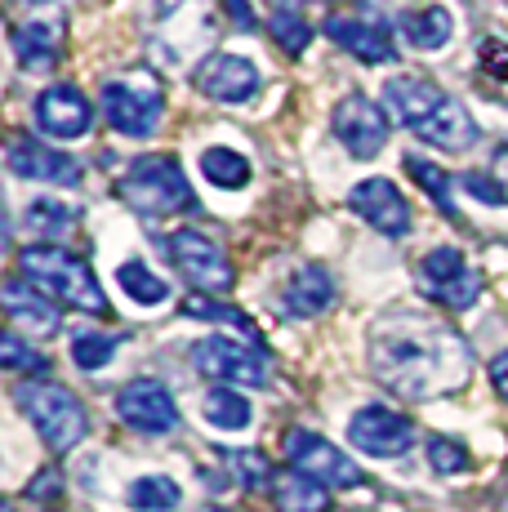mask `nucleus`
I'll list each match as a JSON object with an SVG mask.
<instances>
[{"instance_id": "nucleus-8", "label": "nucleus", "mask_w": 508, "mask_h": 512, "mask_svg": "<svg viewBox=\"0 0 508 512\" xmlns=\"http://www.w3.org/2000/svg\"><path fill=\"white\" fill-rule=\"evenodd\" d=\"M281 450H286L290 468L304 472V477H312V481H321L326 490H344V486H357L361 481V468L353 464V459H348L339 446H330L326 437L308 432V428H290L286 437H281Z\"/></svg>"}, {"instance_id": "nucleus-25", "label": "nucleus", "mask_w": 508, "mask_h": 512, "mask_svg": "<svg viewBox=\"0 0 508 512\" xmlns=\"http://www.w3.org/2000/svg\"><path fill=\"white\" fill-rule=\"evenodd\" d=\"M125 504L134 512H174L183 504V490L170 477H139L130 486V495H125Z\"/></svg>"}, {"instance_id": "nucleus-32", "label": "nucleus", "mask_w": 508, "mask_h": 512, "mask_svg": "<svg viewBox=\"0 0 508 512\" xmlns=\"http://www.w3.org/2000/svg\"><path fill=\"white\" fill-rule=\"evenodd\" d=\"M183 312L197 321H219V326H237V330H250V321L241 317L237 308H228V303H219L214 294H192V299H183Z\"/></svg>"}, {"instance_id": "nucleus-11", "label": "nucleus", "mask_w": 508, "mask_h": 512, "mask_svg": "<svg viewBox=\"0 0 508 512\" xmlns=\"http://www.w3.org/2000/svg\"><path fill=\"white\" fill-rule=\"evenodd\" d=\"M348 441H353L361 455L397 459L415 446V423L406 415H397L393 406H361L357 415L348 419Z\"/></svg>"}, {"instance_id": "nucleus-17", "label": "nucleus", "mask_w": 508, "mask_h": 512, "mask_svg": "<svg viewBox=\"0 0 508 512\" xmlns=\"http://www.w3.org/2000/svg\"><path fill=\"white\" fill-rule=\"evenodd\" d=\"M9 170L18 179H36V183H54V187H76L81 183V165L72 156L54 152V147L36 143V139H14L9 143Z\"/></svg>"}, {"instance_id": "nucleus-30", "label": "nucleus", "mask_w": 508, "mask_h": 512, "mask_svg": "<svg viewBox=\"0 0 508 512\" xmlns=\"http://www.w3.org/2000/svg\"><path fill=\"white\" fill-rule=\"evenodd\" d=\"M112 357H116V339H112V334H99V330L72 334V361L81 370H103V366H112Z\"/></svg>"}, {"instance_id": "nucleus-35", "label": "nucleus", "mask_w": 508, "mask_h": 512, "mask_svg": "<svg viewBox=\"0 0 508 512\" xmlns=\"http://www.w3.org/2000/svg\"><path fill=\"white\" fill-rule=\"evenodd\" d=\"M228 468L237 472L250 490H263L272 481V468L263 464V455H254V450H228Z\"/></svg>"}, {"instance_id": "nucleus-34", "label": "nucleus", "mask_w": 508, "mask_h": 512, "mask_svg": "<svg viewBox=\"0 0 508 512\" xmlns=\"http://www.w3.org/2000/svg\"><path fill=\"white\" fill-rule=\"evenodd\" d=\"M424 455H428V464H433V472H442V477H455V472L468 468V450L451 437H428Z\"/></svg>"}, {"instance_id": "nucleus-15", "label": "nucleus", "mask_w": 508, "mask_h": 512, "mask_svg": "<svg viewBox=\"0 0 508 512\" xmlns=\"http://www.w3.org/2000/svg\"><path fill=\"white\" fill-rule=\"evenodd\" d=\"M36 125L50 139H85L94 125V107L76 85H50L36 98Z\"/></svg>"}, {"instance_id": "nucleus-16", "label": "nucleus", "mask_w": 508, "mask_h": 512, "mask_svg": "<svg viewBox=\"0 0 508 512\" xmlns=\"http://www.w3.org/2000/svg\"><path fill=\"white\" fill-rule=\"evenodd\" d=\"M348 201H353V210L375 232H384V236H406L410 232V205H406V196L393 187V179H366V183H357Z\"/></svg>"}, {"instance_id": "nucleus-38", "label": "nucleus", "mask_w": 508, "mask_h": 512, "mask_svg": "<svg viewBox=\"0 0 508 512\" xmlns=\"http://www.w3.org/2000/svg\"><path fill=\"white\" fill-rule=\"evenodd\" d=\"M58 486H63V481H58V472H41V477H32L27 495H32V499H54Z\"/></svg>"}, {"instance_id": "nucleus-40", "label": "nucleus", "mask_w": 508, "mask_h": 512, "mask_svg": "<svg viewBox=\"0 0 508 512\" xmlns=\"http://www.w3.org/2000/svg\"><path fill=\"white\" fill-rule=\"evenodd\" d=\"M223 5L232 9V18H237L241 32H254V27H259V23H254V9L246 5V0H223Z\"/></svg>"}, {"instance_id": "nucleus-33", "label": "nucleus", "mask_w": 508, "mask_h": 512, "mask_svg": "<svg viewBox=\"0 0 508 512\" xmlns=\"http://www.w3.org/2000/svg\"><path fill=\"white\" fill-rule=\"evenodd\" d=\"M0 366H5V370H32L36 374V370L50 366V361H45L41 352H36L18 330H9L5 339H0Z\"/></svg>"}, {"instance_id": "nucleus-36", "label": "nucleus", "mask_w": 508, "mask_h": 512, "mask_svg": "<svg viewBox=\"0 0 508 512\" xmlns=\"http://www.w3.org/2000/svg\"><path fill=\"white\" fill-rule=\"evenodd\" d=\"M464 192H473L477 201H486V205H504V183H491V179H482V174H464Z\"/></svg>"}, {"instance_id": "nucleus-21", "label": "nucleus", "mask_w": 508, "mask_h": 512, "mask_svg": "<svg viewBox=\"0 0 508 512\" xmlns=\"http://www.w3.org/2000/svg\"><path fill=\"white\" fill-rule=\"evenodd\" d=\"M281 303H286L290 317H321V312L335 303V277H330L326 268H299L295 277H290L286 294H281Z\"/></svg>"}, {"instance_id": "nucleus-3", "label": "nucleus", "mask_w": 508, "mask_h": 512, "mask_svg": "<svg viewBox=\"0 0 508 512\" xmlns=\"http://www.w3.org/2000/svg\"><path fill=\"white\" fill-rule=\"evenodd\" d=\"M18 277H27L41 294H50L54 303H63L72 312H90V317L112 312L103 285L94 281L90 263L76 259L63 245H23L18 250Z\"/></svg>"}, {"instance_id": "nucleus-5", "label": "nucleus", "mask_w": 508, "mask_h": 512, "mask_svg": "<svg viewBox=\"0 0 508 512\" xmlns=\"http://www.w3.org/2000/svg\"><path fill=\"white\" fill-rule=\"evenodd\" d=\"M14 401L32 428L41 432V441L54 450V455H67L72 446H81L85 432H90V415L85 406L63 388V383H18L14 388Z\"/></svg>"}, {"instance_id": "nucleus-37", "label": "nucleus", "mask_w": 508, "mask_h": 512, "mask_svg": "<svg viewBox=\"0 0 508 512\" xmlns=\"http://www.w3.org/2000/svg\"><path fill=\"white\" fill-rule=\"evenodd\" d=\"M482 63L491 76H500V81H508V49L504 45H482Z\"/></svg>"}, {"instance_id": "nucleus-1", "label": "nucleus", "mask_w": 508, "mask_h": 512, "mask_svg": "<svg viewBox=\"0 0 508 512\" xmlns=\"http://www.w3.org/2000/svg\"><path fill=\"white\" fill-rule=\"evenodd\" d=\"M370 361H375V374L388 388L415 401L468 379V348L446 326H433V321L402 317L393 326H384L375 334Z\"/></svg>"}, {"instance_id": "nucleus-24", "label": "nucleus", "mask_w": 508, "mask_h": 512, "mask_svg": "<svg viewBox=\"0 0 508 512\" xmlns=\"http://www.w3.org/2000/svg\"><path fill=\"white\" fill-rule=\"evenodd\" d=\"M277 504L286 512H326L330 508V490L321 481L304 477V472H290L277 481Z\"/></svg>"}, {"instance_id": "nucleus-42", "label": "nucleus", "mask_w": 508, "mask_h": 512, "mask_svg": "<svg viewBox=\"0 0 508 512\" xmlns=\"http://www.w3.org/2000/svg\"><path fill=\"white\" fill-rule=\"evenodd\" d=\"M219 512H223V508H219Z\"/></svg>"}, {"instance_id": "nucleus-14", "label": "nucleus", "mask_w": 508, "mask_h": 512, "mask_svg": "<svg viewBox=\"0 0 508 512\" xmlns=\"http://www.w3.org/2000/svg\"><path fill=\"white\" fill-rule=\"evenodd\" d=\"M197 90L214 103H250L259 94V67L246 54H210L197 67Z\"/></svg>"}, {"instance_id": "nucleus-26", "label": "nucleus", "mask_w": 508, "mask_h": 512, "mask_svg": "<svg viewBox=\"0 0 508 512\" xmlns=\"http://www.w3.org/2000/svg\"><path fill=\"white\" fill-rule=\"evenodd\" d=\"M116 281H121V290L130 294L134 303H143V308H156V303H165V299H170V285H165L161 277H156L152 268H143L139 259L121 263V268H116Z\"/></svg>"}, {"instance_id": "nucleus-19", "label": "nucleus", "mask_w": 508, "mask_h": 512, "mask_svg": "<svg viewBox=\"0 0 508 512\" xmlns=\"http://www.w3.org/2000/svg\"><path fill=\"white\" fill-rule=\"evenodd\" d=\"M321 32L330 36L335 45H344L348 54H357L361 63H393V36H388V27L370 23V18H326L321 23Z\"/></svg>"}, {"instance_id": "nucleus-20", "label": "nucleus", "mask_w": 508, "mask_h": 512, "mask_svg": "<svg viewBox=\"0 0 508 512\" xmlns=\"http://www.w3.org/2000/svg\"><path fill=\"white\" fill-rule=\"evenodd\" d=\"M397 32L410 49L419 54H433V49H446L455 36V14L446 5H410L397 18Z\"/></svg>"}, {"instance_id": "nucleus-29", "label": "nucleus", "mask_w": 508, "mask_h": 512, "mask_svg": "<svg viewBox=\"0 0 508 512\" xmlns=\"http://www.w3.org/2000/svg\"><path fill=\"white\" fill-rule=\"evenodd\" d=\"M406 170H410V179H415V183L424 187L428 196H433L437 205H442V214H455L451 179H446V170H442V165H433V161H424V156H419V152H410V156H406Z\"/></svg>"}, {"instance_id": "nucleus-4", "label": "nucleus", "mask_w": 508, "mask_h": 512, "mask_svg": "<svg viewBox=\"0 0 508 512\" xmlns=\"http://www.w3.org/2000/svg\"><path fill=\"white\" fill-rule=\"evenodd\" d=\"M116 192H121V201L130 205V210L152 214V219H161V214L197 210V192H192V183H188V174H183L179 156H165V152L130 161V170L121 174Z\"/></svg>"}, {"instance_id": "nucleus-27", "label": "nucleus", "mask_w": 508, "mask_h": 512, "mask_svg": "<svg viewBox=\"0 0 508 512\" xmlns=\"http://www.w3.org/2000/svg\"><path fill=\"white\" fill-rule=\"evenodd\" d=\"M201 170L214 187H246L250 183V161L241 152H232V147H205Z\"/></svg>"}, {"instance_id": "nucleus-7", "label": "nucleus", "mask_w": 508, "mask_h": 512, "mask_svg": "<svg viewBox=\"0 0 508 512\" xmlns=\"http://www.w3.org/2000/svg\"><path fill=\"white\" fill-rule=\"evenodd\" d=\"M165 254H170V263L179 268L183 281H192L201 294H228L232 290V263L228 254H223L219 241H210V236L201 232H174L165 236Z\"/></svg>"}, {"instance_id": "nucleus-2", "label": "nucleus", "mask_w": 508, "mask_h": 512, "mask_svg": "<svg viewBox=\"0 0 508 512\" xmlns=\"http://www.w3.org/2000/svg\"><path fill=\"white\" fill-rule=\"evenodd\" d=\"M384 107L397 125L415 130L419 139L442 147V152H464V147L477 143V125L464 112V103H455L451 94L437 90L424 76H388Z\"/></svg>"}, {"instance_id": "nucleus-41", "label": "nucleus", "mask_w": 508, "mask_h": 512, "mask_svg": "<svg viewBox=\"0 0 508 512\" xmlns=\"http://www.w3.org/2000/svg\"><path fill=\"white\" fill-rule=\"evenodd\" d=\"M495 179L508 183V143H504V147H495Z\"/></svg>"}, {"instance_id": "nucleus-10", "label": "nucleus", "mask_w": 508, "mask_h": 512, "mask_svg": "<svg viewBox=\"0 0 508 512\" xmlns=\"http://www.w3.org/2000/svg\"><path fill=\"white\" fill-rule=\"evenodd\" d=\"M192 366H197L205 379L214 383H241V388H263L268 383V361H263L259 348H246L237 339H223V334H210L192 348Z\"/></svg>"}, {"instance_id": "nucleus-31", "label": "nucleus", "mask_w": 508, "mask_h": 512, "mask_svg": "<svg viewBox=\"0 0 508 512\" xmlns=\"http://www.w3.org/2000/svg\"><path fill=\"white\" fill-rule=\"evenodd\" d=\"M268 32H272V41L286 49V54H304L308 41H312V27L299 18V9H272Z\"/></svg>"}, {"instance_id": "nucleus-23", "label": "nucleus", "mask_w": 508, "mask_h": 512, "mask_svg": "<svg viewBox=\"0 0 508 512\" xmlns=\"http://www.w3.org/2000/svg\"><path fill=\"white\" fill-rule=\"evenodd\" d=\"M201 410H205V419H210V428H219V432H241V428H250V419H254L250 401L232 388H210Z\"/></svg>"}, {"instance_id": "nucleus-22", "label": "nucleus", "mask_w": 508, "mask_h": 512, "mask_svg": "<svg viewBox=\"0 0 508 512\" xmlns=\"http://www.w3.org/2000/svg\"><path fill=\"white\" fill-rule=\"evenodd\" d=\"M9 45H14L18 63H23L27 72H50L58 63L63 32H58V23H18L14 32H9Z\"/></svg>"}, {"instance_id": "nucleus-18", "label": "nucleus", "mask_w": 508, "mask_h": 512, "mask_svg": "<svg viewBox=\"0 0 508 512\" xmlns=\"http://www.w3.org/2000/svg\"><path fill=\"white\" fill-rule=\"evenodd\" d=\"M5 312L9 321H14L18 330H27L32 339H50L63 326V317H58V303L50 294H41L27 277H9L5 281Z\"/></svg>"}, {"instance_id": "nucleus-39", "label": "nucleus", "mask_w": 508, "mask_h": 512, "mask_svg": "<svg viewBox=\"0 0 508 512\" xmlns=\"http://www.w3.org/2000/svg\"><path fill=\"white\" fill-rule=\"evenodd\" d=\"M491 383H495V392H500V397L508 401V348L491 361Z\"/></svg>"}, {"instance_id": "nucleus-28", "label": "nucleus", "mask_w": 508, "mask_h": 512, "mask_svg": "<svg viewBox=\"0 0 508 512\" xmlns=\"http://www.w3.org/2000/svg\"><path fill=\"white\" fill-rule=\"evenodd\" d=\"M27 228L36 236H63L76 228V219H81V210L76 205H63V201H50V196H36L32 205H27Z\"/></svg>"}, {"instance_id": "nucleus-12", "label": "nucleus", "mask_w": 508, "mask_h": 512, "mask_svg": "<svg viewBox=\"0 0 508 512\" xmlns=\"http://www.w3.org/2000/svg\"><path fill=\"white\" fill-rule=\"evenodd\" d=\"M388 134H393V130H388V112L375 103V98H366V94L339 98V107H335V139L344 143L357 161H370V156L384 152Z\"/></svg>"}, {"instance_id": "nucleus-13", "label": "nucleus", "mask_w": 508, "mask_h": 512, "mask_svg": "<svg viewBox=\"0 0 508 512\" xmlns=\"http://www.w3.org/2000/svg\"><path fill=\"white\" fill-rule=\"evenodd\" d=\"M116 415L130 423L143 437H165L179 428V406H174L170 388L156 379H134L116 392Z\"/></svg>"}, {"instance_id": "nucleus-6", "label": "nucleus", "mask_w": 508, "mask_h": 512, "mask_svg": "<svg viewBox=\"0 0 508 512\" xmlns=\"http://www.w3.org/2000/svg\"><path fill=\"white\" fill-rule=\"evenodd\" d=\"M107 125L125 139H152L156 125H161L165 98H161V81L152 72H125L103 81V98H99Z\"/></svg>"}, {"instance_id": "nucleus-9", "label": "nucleus", "mask_w": 508, "mask_h": 512, "mask_svg": "<svg viewBox=\"0 0 508 512\" xmlns=\"http://www.w3.org/2000/svg\"><path fill=\"white\" fill-rule=\"evenodd\" d=\"M419 290H424L433 303H442V308L464 312V308L477 303L482 281L473 277V268L464 263V254L451 250V245H442V250H428L424 259H419Z\"/></svg>"}]
</instances>
